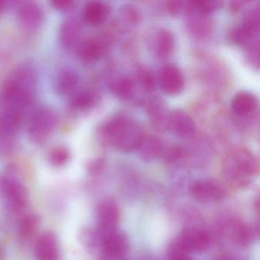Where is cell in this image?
Listing matches in <instances>:
<instances>
[{
    "label": "cell",
    "mask_w": 260,
    "mask_h": 260,
    "mask_svg": "<svg viewBox=\"0 0 260 260\" xmlns=\"http://www.w3.org/2000/svg\"><path fill=\"white\" fill-rule=\"evenodd\" d=\"M38 82L37 70L34 64L25 62L18 65L3 86V109L25 114L36 100Z\"/></svg>",
    "instance_id": "6da1fadb"
},
{
    "label": "cell",
    "mask_w": 260,
    "mask_h": 260,
    "mask_svg": "<svg viewBox=\"0 0 260 260\" xmlns=\"http://www.w3.org/2000/svg\"><path fill=\"white\" fill-rule=\"evenodd\" d=\"M100 136L105 144L123 153L138 150L145 138L139 124L125 116L114 117L105 123Z\"/></svg>",
    "instance_id": "7a4b0ae2"
},
{
    "label": "cell",
    "mask_w": 260,
    "mask_h": 260,
    "mask_svg": "<svg viewBox=\"0 0 260 260\" xmlns=\"http://www.w3.org/2000/svg\"><path fill=\"white\" fill-rule=\"evenodd\" d=\"M258 173V162L254 155L246 149L230 152L223 161L222 173L225 182L234 188L249 185Z\"/></svg>",
    "instance_id": "3957f363"
},
{
    "label": "cell",
    "mask_w": 260,
    "mask_h": 260,
    "mask_svg": "<svg viewBox=\"0 0 260 260\" xmlns=\"http://www.w3.org/2000/svg\"><path fill=\"white\" fill-rule=\"evenodd\" d=\"M0 193L7 201L9 208L13 211L19 212L26 207L28 191L17 177L16 167H10L0 176Z\"/></svg>",
    "instance_id": "277c9868"
},
{
    "label": "cell",
    "mask_w": 260,
    "mask_h": 260,
    "mask_svg": "<svg viewBox=\"0 0 260 260\" xmlns=\"http://www.w3.org/2000/svg\"><path fill=\"white\" fill-rule=\"evenodd\" d=\"M58 122L57 114L48 107H41L32 112L28 124V133L33 142L43 144L55 130Z\"/></svg>",
    "instance_id": "5b68a950"
},
{
    "label": "cell",
    "mask_w": 260,
    "mask_h": 260,
    "mask_svg": "<svg viewBox=\"0 0 260 260\" xmlns=\"http://www.w3.org/2000/svg\"><path fill=\"white\" fill-rule=\"evenodd\" d=\"M223 235L236 246L246 247L255 237L259 234L258 223L249 226L238 218H230L225 220L221 226Z\"/></svg>",
    "instance_id": "8992f818"
},
{
    "label": "cell",
    "mask_w": 260,
    "mask_h": 260,
    "mask_svg": "<svg viewBox=\"0 0 260 260\" xmlns=\"http://www.w3.org/2000/svg\"><path fill=\"white\" fill-rule=\"evenodd\" d=\"M190 193L201 203H214L225 197L226 189L215 179H200L194 181L190 185Z\"/></svg>",
    "instance_id": "52a82bcc"
},
{
    "label": "cell",
    "mask_w": 260,
    "mask_h": 260,
    "mask_svg": "<svg viewBox=\"0 0 260 260\" xmlns=\"http://www.w3.org/2000/svg\"><path fill=\"white\" fill-rule=\"evenodd\" d=\"M98 223L97 232L100 238L117 230L119 220V209L115 200L110 198L103 199L96 208Z\"/></svg>",
    "instance_id": "ba28073f"
},
{
    "label": "cell",
    "mask_w": 260,
    "mask_h": 260,
    "mask_svg": "<svg viewBox=\"0 0 260 260\" xmlns=\"http://www.w3.org/2000/svg\"><path fill=\"white\" fill-rule=\"evenodd\" d=\"M100 240L102 253L113 259L123 260L130 248L128 237L118 230L103 236Z\"/></svg>",
    "instance_id": "9c48e42d"
},
{
    "label": "cell",
    "mask_w": 260,
    "mask_h": 260,
    "mask_svg": "<svg viewBox=\"0 0 260 260\" xmlns=\"http://www.w3.org/2000/svg\"><path fill=\"white\" fill-rule=\"evenodd\" d=\"M176 239L190 254L205 252L211 243L210 234L205 230L198 228L184 230Z\"/></svg>",
    "instance_id": "30bf717a"
},
{
    "label": "cell",
    "mask_w": 260,
    "mask_h": 260,
    "mask_svg": "<svg viewBox=\"0 0 260 260\" xmlns=\"http://www.w3.org/2000/svg\"><path fill=\"white\" fill-rule=\"evenodd\" d=\"M17 19L19 25L27 31H36L43 25L45 13L37 3L22 2L17 7Z\"/></svg>",
    "instance_id": "8fae6325"
},
{
    "label": "cell",
    "mask_w": 260,
    "mask_h": 260,
    "mask_svg": "<svg viewBox=\"0 0 260 260\" xmlns=\"http://www.w3.org/2000/svg\"><path fill=\"white\" fill-rule=\"evenodd\" d=\"M159 85L167 95H176L182 92L184 78L180 70L171 63H167L159 71Z\"/></svg>",
    "instance_id": "7c38bea8"
},
{
    "label": "cell",
    "mask_w": 260,
    "mask_h": 260,
    "mask_svg": "<svg viewBox=\"0 0 260 260\" xmlns=\"http://www.w3.org/2000/svg\"><path fill=\"white\" fill-rule=\"evenodd\" d=\"M168 127L182 138H191L196 132V124L192 118L181 109H174L169 113Z\"/></svg>",
    "instance_id": "4fadbf2b"
},
{
    "label": "cell",
    "mask_w": 260,
    "mask_h": 260,
    "mask_svg": "<svg viewBox=\"0 0 260 260\" xmlns=\"http://www.w3.org/2000/svg\"><path fill=\"white\" fill-rule=\"evenodd\" d=\"M35 253L38 260H57L59 245L55 234L47 231L39 236L35 246Z\"/></svg>",
    "instance_id": "5bb4252c"
},
{
    "label": "cell",
    "mask_w": 260,
    "mask_h": 260,
    "mask_svg": "<svg viewBox=\"0 0 260 260\" xmlns=\"http://www.w3.org/2000/svg\"><path fill=\"white\" fill-rule=\"evenodd\" d=\"M80 77L74 70L71 68H63L57 73L54 86L57 93L68 96L77 92Z\"/></svg>",
    "instance_id": "9a60e30c"
},
{
    "label": "cell",
    "mask_w": 260,
    "mask_h": 260,
    "mask_svg": "<svg viewBox=\"0 0 260 260\" xmlns=\"http://www.w3.org/2000/svg\"><path fill=\"white\" fill-rule=\"evenodd\" d=\"M25 114L11 109L0 112V135L16 138L23 122Z\"/></svg>",
    "instance_id": "2e32d148"
},
{
    "label": "cell",
    "mask_w": 260,
    "mask_h": 260,
    "mask_svg": "<svg viewBox=\"0 0 260 260\" xmlns=\"http://www.w3.org/2000/svg\"><path fill=\"white\" fill-rule=\"evenodd\" d=\"M167 106L159 98L153 99L147 103V112L153 127L159 132L168 127L169 113Z\"/></svg>",
    "instance_id": "e0dca14e"
},
{
    "label": "cell",
    "mask_w": 260,
    "mask_h": 260,
    "mask_svg": "<svg viewBox=\"0 0 260 260\" xmlns=\"http://www.w3.org/2000/svg\"><path fill=\"white\" fill-rule=\"evenodd\" d=\"M233 111L240 117H246L256 110L258 100L252 92L241 91L234 95L231 102Z\"/></svg>",
    "instance_id": "ac0fdd59"
},
{
    "label": "cell",
    "mask_w": 260,
    "mask_h": 260,
    "mask_svg": "<svg viewBox=\"0 0 260 260\" xmlns=\"http://www.w3.org/2000/svg\"><path fill=\"white\" fill-rule=\"evenodd\" d=\"M81 34V27L77 19H68L60 25L59 39L66 49L74 48L78 43Z\"/></svg>",
    "instance_id": "d6986e66"
},
{
    "label": "cell",
    "mask_w": 260,
    "mask_h": 260,
    "mask_svg": "<svg viewBox=\"0 0 260 260\" xmlns=\"http://www.w3.org/2000/svg\"><path fill=\"white\" fill-rule=\"evenodd\" d=\"M110 13V8L104 3L93 1L85 6L83 17L89 25H98L104 22Z\"/></svg>",
    "instance_id": "ffe728a7"
},
{
    "label": "cell",
    "mask_w": 260,
    "mask_h": 260,
    "mask_svg": "<svg viewBox=\"0 0 260 260\" xmlns=\"http://www.w3.org/2000/svg\"><path fill=\"white\" fill-rule=\"evenodd\" d=\"M106 52L104 43L99 39H90L82 42L78 47L77 53L80 60L92 62L100 60Z\"/></svg>",
    "instance_id": "44dd1931"
},
{
    "label": "cell",
    "mask_w": 260,
    "mask_h": 260,
    "mask_svg": "<svg viewBox=\"0 0 260 260\" xmlns=\"http://www.w3.org/2000/svg\"><path fill=\"white\" fill-rule=\"evenodd\" d=\"M138 150L141 158L147 162L157 159L164 151L162 141L153 136L144 138Z\"/></svg>",
    "instance_id": "7402d4cb"
},
{
    "label": "cell",
    "mask_w": 260,
    "mask_h": 260,
    "mask_svg": "<svg viewBox=\"0 0 260 260\" xmlns=\"http://www.w3.org/2000/svg\"><path fill=\"white\" fill-rule=\"evenodd\" d=\"M41 218L36 214H27L19 220V235L23 240H29L39 230Z\"/></svg>",
    "instance_id": "603a6c76"
},
{
    "label": "cell",
    "mask_w": 260,
    "mask_h": 260,
    "mask_svg": "<svg viewBox=\"0 0 260 260\" xmlns=\"http://www.w3.org/2000/svg\"><path fill=\"white\" fill-rule=\"evenodd\" d=\"M96 103V95L92 91L80 90L75 92L71 100V107L76 111H86L92 109Z\"/></svg>",
    "instance_id": "cb8c5ba5"
},
{
    "label": "cell",
    "mask_w": 260,
    "mask_h": 260,
    "mask_svg": "<svg viewBox=\"0 0 260 260\" xmlns=\"http://www.w3.org/2000/svg\"><path fill=\"white\" fill-rule=\"evenodd\" d=\"M174 37L168 30L161 29L157 33L155 42V51L158 57H168L174 48Z\"/></svg>",
    "instance_id": "d4e9b609"
},
{
    "label": "cell",
    "mask_w": 260,
    "mask_h": 260,
    "mask_svg": "<svg viewBox=\"0 0 260 260\" xmlns=\"http://www.w3.org/2000/svg\"><path fill=\"white\" fill-rule=\"evenodd\" d=\"M111 90L117 96L124 100H128L135 93L134 82L127 77H121L114 80L110 86Z\"/></svg>",
    "instance_id": "484cf974"
},
{
    "label": "cell",
    "mask_w": 260,
    "mask_h": 260,
    "mask_svg": "<svg viewBox=\"0 0 260 260\" xmlns=\"http://www.w3.org/2000/svg\"><path fill=\"white\" fill-rule=\"evenodd\" d=\"M80 242L86 250L90 252H95L101 249V240L97 231L85 228L80 233Z\"/></svg>",
    "instance_id": "4316f807"
},
{
    "label": "cell",
    "mask_w": 260,
    "mask_h": 260,
    "mask_svg": "<svg viewBox=\"0 0 260 260\" xmlns=\"http://www.w3.org/2000/svg\"><path fill=\"white\" fill-rule=\"evenodd\" d=\"M71 158L69 149L65 146H58L53 148L48 155L50 164L54 167H63L68 164Z\"/></svg>",
    "instance_id": "83f0119b"
},
{
    "label": "cell",
    "mask_w": 260,
    "mask_h": 260,
    "mask_svg": "<svg viewBox=\"0 0 260 260\" xmlns=\"http://www.w3.org/2000/svg\"><path fill=\"white\" fill-rule=\"evenodd\" d=\"M193 9L202 15L209 14L221 8L223 3L219 0H198L191 2Z\"/></svg>",
    "instance_id": "f1b7e54d"
},
{
    "label": "cell",
    "mask_w": 260,
    "mask_h": 260,
    "mask_svg": "<svg viewBox=\"0 0 260 260\" xmlns=\"http://www.w3.org/2000/svg\"><path fill=\"white\" fill-rule=\"evenodd\" d=\"M190 255L191 254L176 239L169 246L167 260H191Z\"/></svg>",
    "instance_id": "f546056e"
},
{
    "label": "cell",
    "mask_w": 260,
    "mask_h": 260,
    "mask_svg": "<svg viewBox=\"0 0 260 260\" xmlns=\"http://www.w3.org/2000/svg\"><path fill=\"white\" fill-rule=\"evenodd\" d=\"M138 81L144 90L147 92L154 90L156 86L154 77L147 68H140L138 71Z\"/></svg>",
    "instance_id": "4dcf8cb0"
},
{
    "label": "cell",
    "mask_w": 260,
    "mask_h": 260,
    "mask_svg": "<svg viewBox=\"0 0 260 260\" xmlns=\"http://www.w3.org/2000/svg\"><path fill=\"white\" fill-rule=\"evenodd\" d=\"M121 14L123 19L130 24L138 23L141 19V13L134 6H125L121 10Z\"/></svg>",
    "instance_id": "1f68e13d"
},
{
    "label": "cell",
    "mask_w": 260,
    "mask_h": 260,
    "mask_svg": "<svg viewBox=\"0 0 260 260\" xmlns=\"http://www.w3.org/2000/svg\"><path fill=\"white\" fill-rule=\"evenodd\" d=\"M15 138L0 135V156H7L13 151Z\"/></svg>",
    "instance_id": "d6a6232c"
},
{
    "label": "cell",
    "mask_w": 260,
    "mask_h": 260,
    "mask_svg": "<svg viewBox=\"0 0 260 260\" xmlns=\"http://www.w3.org/2000/svg\"><path fill=\"white\" fill-rule=\"evenodd\" d=\"M162 154L166 161L168 162H174L183 157L184 152L179 147H173L168 149L167 151H164Z\"/></svg>",
    "instance_id": "836d02e7"
},
{
    "label": "cell",
    "mask_w": 260,
    "mask_h": 260,
    "mask_svg": "<svg viewBox=\"0 0 260 260\" xmlns=\"http://www.w3.org/2000/svg\"><path fill=\"white\" fill-rule=\"evenodd\" d=\"M51 4L57 11L69 12L75 7L76 3L72 0H54Z\"/></svg>",
    "instance_id": "e575fe53"
},
{
    "label": "cell",
    "mask_w": 260,
    "mask_h": 260,
    "mask_svg": "<svg viewBox=\"0 0 260 260\" xmlns=\"http://www.w3.org/2000/svg\"><path fill=\"white\" fill-rule=\"evenodd\" d=\"M185 3L182 1H170L167 3V9L172 14L176 15L185 8Z\"/></svg>",
    "instance_id": "d590c367"
},
{
    "label": "cell",
    "mask_w": 260,
    "mask_h": 260,
    "mask_svg": "<svg viewBox=\"0 0 260 260\" xmlns=\"http://www.w3.org/2000/svg\"><path fill=\"white\" fill-rule=\"evenodd\" d=\"M103 168V162L101 161H95L89 165V170L91 173H98Z\"/></svg>",
    "instance_id": "8d00e7d4"
},
{
    "label": "cell",
    "mask_w": 260,
    "mask_h": 260,
    "mask_svg": "<svg viewBox=\"0 0 260 260\" xmlns=\"http://www.w3.org/2000/svg\"><path fill=\"white\" fill-rule=\"evenodd\" d=\"M11 2L5 1V0H0V16H2L5 12L11 7Z\"/></svg>",
    "instance_id": "74e56055"
},
{
    "label": "cell",
    "mask_w": 260,
    "mask_h": 260,
    "mask_svg": "<svg viewBox=\"0 0 260 260\" xmlns=\"http://www.w3.org/2000/svg\"><path fill=\"white\" fill-rule=\"evenodd\" d=\"M99 260H115L113 259V258H109V257L106 256V255H103L102 254L101 256H100V258H99Z\"/></svg>",
    "instance_id": "f35d334b"
}]
</instances>
